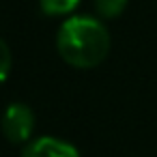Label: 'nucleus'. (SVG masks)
I'll list each match as a JSON object with an SVG mask.
<instances>
[{"label":"nucleus","instance_id":"1","mask_svg":"<svg viewBox=\"0 0 157 157\" xmlns=\"http://www.w3.org/2000/svg\"><path fill=\"white\" fill-rule=\"evenodd\" d=\"M56 50L67 65L75 69H93L103 63L110 52L108 28L93 15H73L58 28Z\"/></svg>","mask_w":157,"mask_h":157},{"label":"nucleus","instance_id":"2","mask_svg":"<svg viewBox=\"0 0 157 157\" xmlns=\"http://www.w3.org/2000/svg\"><path fill=\"white\" fill-rule=\"evenodd\" d=\"M2 131L9 142L20 144L30 140L35 131V112L26 103H11L2 118Z\"/></svg>","mask_w":157,"mask_h":157},{"label":"nucleus","instance_id":"3","mask_svg":"<svg viewBox=\"0 0 157 157\" xmlns=\"http://www.w3.org/2000/svg\"><path fill=\"white\" fill-rule=\"evenodd\" d=\"M22 157H80V153L67 140H60L54 136H43V138L28 142Z\"/></svg>","mask_w":157,"mask_h":157},{"label":"nucleus","instance_id":"4","mask_svg":"<svg viewBox=\"0 0 157 157\" xmlns=\"http://www.w3.org/2000/svg\"><path fill=\"white\" fill-rule=\"evenodd\" d=\"M39 5L45 15L56 17V15H69L80 5V0H39Z\"/></svg>","mask_w":157,"mask_h":157},{"label":"nucleus","instance_id":"5","mask_svg":"<svg viewBox=\"0 0 157 157\" xmlns=\"http://www.w3.org/2000/svg\"><path fill=\"white\" fill-rule=\"evenodd\" d=\"M127 7V0H95V11L103 20H114L118 17Z\"/></svg>","mask_w":157,"mask_h":157},{"label":"nucleus","instance_id":"6","mask_svg":"<svg viewBox=\"0 0 157 157\" xmlns=\"http://www.w3.org/2000/svg\"><path fill=\"white\" fill-rule=\"evenodd\" d=\"M9 69H11V50L7 43H2V73H0L2 80L9 78Z\"/></svg>","mask_w":157,"mask_h":157}]
</instances>
